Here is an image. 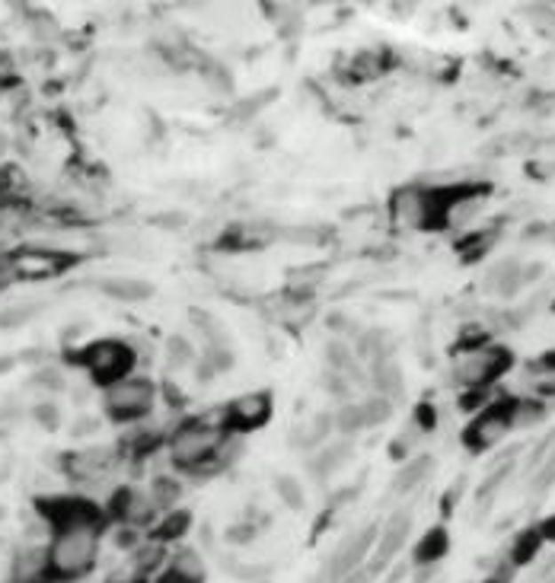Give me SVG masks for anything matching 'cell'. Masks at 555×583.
<instances>
[{"mask_svg": "<svg viewBox=\"0 0 555 583\" xmlns=\"http://www.w3.org/2000/svg\"><path fill=\"white\" fill-rule=\"evenodd\" d=\"M434 472V459L431 456H415L396 475V491H415L418 485L428 482V475Z\"/></svg>", "mask_w": 555, "mask_h": 583, "instance_id": "7402d4cb", "label": "cell"}, {"mask_svg": "<svg viewBox=\"0 0 555 583\" xmlns=\"http://www.w3.org/2000/svg\"><path fill=\"white\" fill-rule=\"evenodd\" d=\"M16 366V360L13 358H4V354H0V376L4 374H10V370H13Z\"/></svg>", "mask_w": 555, "mask_h": 583, "instance_id": "8d00e7d4", "label": "cell"}, {"mask_svg": "<svg viewBox=\"0 0 555 583\" xmlns=\"http://www.w3.org/2000/svg\"><path fill=\"white\" fill-rule=\"evenodd\" d=\"M188 523H192V516H188L186 510H172V514L160 523V529H157L160 539H179L182 532L188 529Z\"/></svg>", "mask_w": 555, "mask_h": 583, "instance_id": "f546056e", "label": "cell"}, {"mask_svg": "<svg viewBox=\"0 0 555 583\" xmlns=\"http://www.w3.org/2000/svg\"><path fill=\"white\" fill-rule=\"evenodd\" d=\"M536 396L540 398H552L555 396V376H546V380L536 382Z\"/></svg>", "mask_w": 555, "mask_h": 583, "instance_id": "836d02e7", "label": "cell"}, {"mask_svg": "<svg viewBox=\"0 0 555 583\" xmlns=\"http://www.w3.org/2000/svg\"><path fill=\"white\" fill-rule=\"evenodd\" d=\"M408 532H412V516L408 514H396L390 523H386L384 532H380V542H377V548H374V561L380 564V568H384L386 561H392V555L402 552Z\"/></svg>", "mask_w": 555, "mask_h": 583, "instance_id": "7c38bea8", "label": "cell"}, {"mask_svg": "<svg viewBox=\"0 0 555 583\" xmlns=\"http://www.w3.org/2000/svg\"><path fill=\"white\" fill-rule=\"evenodd\" d=\"M543 418H546V402L543 398H514V405H511V430L533 428Z\"/></svg>", "mask_w": 555, "mask_h": 583, "instance_id": "44dd1931", "label": "cell"}, {"mask_svg": "<svg viewBox=\"0 0 555 583\" xmlns=\"http://www.w3.org/2000/svg\"><path fill=\"white\" fill-rule=\"evenodd\" d=\"M99 552V526L80 523V526L55 529L52 545H48V568L55 577H83L96 564Z\"/></svg>", "mask_w": 555, "mask_h": 583, "instance_id": "6da1fadb", "label": "cell"}, {"mask_svg": "<svg viewBox=\"0 0 555 583\" xmlns=\"http://www.w3.org/2000/svg\"><path fill=\"white\" fill-rule=\"evenodd\" d=\"M530 370L543 376H555V351H546L540 360H530Z\"/></svg>", "mask_w": 555, "mask_h": 583, "instance_id": "d6a6232c", "label": "cell"}, {"mask_svg": "<svg viewBox=\"0 0 555 583\" xmlns=\"http://www.w3.org/2000/svg\"><path fill=\"white\" fill-rule=\"evenodd\" d=\"M166 360H170V366H176V370L192 366L195 364V348H192L182 335H172L170 342H166Z\"/></svg>", "mask_w": 555, "mask_h": 583, "instance_id": "cb8c5ba5", "label": "cell"}, {"mask_svg": "<svg viewBox=\"0 0 555 583\" xmlns=\"http://www.w3.org/2000/svg\"><path fill=\"white\" fill-rule=\"evenodd\" d=\"M32 418L39 421V428L58 430V424H61V408H58L55 402H48V398H42V402L32 408Z\"/></svg>", "mask_w": 555, "mask_h": 583, "instance_id": "f1b7e54d", "label": "cell"}, {"mask_svg": "<svg viewBox=\"0 0 555 583\" xmlns=\"http://www.w3.org/2000/svg\"><path fill=\"white\" fill-rule=\"evenodd\" d=\"M336 428L342 430V434H358V430L368 428V421H364V412H361V402L358 405H342L336 414Z\"/></svg>", "mask_w": 555, "mask_h": 583, "instance_id": "d4e9b609", "label": "cell"}, {"mask_svg": "<svg viewBox=\"0 0 555 583\" xmlns=\"http://www.w3.org/2000/svg\"><path fill=\"white\" fill-rule=\"evenodd\" d=\"M390 214H392V224L402 226V230H428V220H431L428 192L415 185L399 188L390 201Z\"/></svg>", "mask_w": 555, "mask_h": 583, "instance_id": "52a82bcc", "label": "cell"}, {"mask_svg": "<svg viewBox=\"0 0 555 583\" xmlns=\"http://www.w3.org/2000/svg\"><path fill=\"white\" fill-rule=\"evenodd\" d=\"M154 382L141 376H125V380L106 386V412L118 421H138L154 408Z\"/></svg>", "mask_w": 555, "mask_h": 583, "instance_id": "3957f363", "label": "cell"}, {"mask_svg": "<svg viewBox=\"0 0 555 583\" xmlns=\"http://www.w3.org/2000/svg\"><path fill=\"white\" fill-rule=\"evenodd\" d=\"M485 288L498 296H514L517 290L524 288V268H520V262L508 258V262L495 264L492 272H488V278H485Z\"/></svg>", "mask_w": 555, "mask_h": 583, "instance_id": "5bb4252c", "label": "cell"}, {"mask_svg": "<svg viewBox=\"0 0 555 583\" xmlns=\"http://www.w3.org/2000/svg\"><path fill=\"white\" fill-rule=\"evenodd\" d=\"M374 386L384 398H396L402 392V366L390 354L374 360Z\"/></svg>", "mask_w": 555, "mask_h": 583, "instance_id": "ac0fdd59", "label": "cell"}, {"mask_svg": "<svg viewBox=\"0 0 555 583\" xmlns=\"http://www.w3.org/2000/svg\"><path fill=\"white\" fill-rule=\"evenodd\" d=\"M230 428L236 430H256L262 428L268 418H272V398L266 392H250V396H240L230 402V408L224 412Z\"/></svg>", "mask_w": 555, "mask_h": 583, "instance_id": "ba28073f", "label": "cell"}, {"mask_svg": "<svg viewBox=\"0 0 555 583\" xmlns=\"http://www.w3.org/2000/svg\"><path fill=\"white\" fill-rule=\"evenodd\" d=\"M540 545H543L540 529H527L524 536H520V539H517V542H514V552H511V561H514V564H527V561H530L533 555L540 552Z\"/></svg>", "mask_w": 555, "mask_h": 583, "instance_id": "484cf974", "label": "cell"}, {"mask_svg": "<svg viewBox=\"0 0 555 583\" xmlns=\"http://www.w3.org/2000/svg\"><path fill=\"white\" fill-rule=\"evenodd\" d=\"M99 290L106 296H112V300H118V303H141V300H147L154 294L147 280L138 278H106L99 280Z\"/></svg>", "mask_w": 555, "mask_h": 583, "instance_id": "9a60e30c", "label": "cell"}, {"mask_svg": "<svg viewBox=\"0 0 555 583\" xmlns=\"http://www.w3.org/2000/svg\"><path fill=\"white\" fill-rule=\"evenodd\" d=\"M39 312V303H23V306H10L7 312H0V326H7V328H13V326H20V322H29L32 316Z\"/></svg>", "mask_w": 555, "mask_h": 583, "instance_id": "4dcf8cb0", "label": "cell"}, {"mask_svg": "<svg viewBox=\"0 0 555 583\" xmlns=\"http://www.w3.org/2000/svg\"><path fill=\"white\" fill-rule=\"evenodd\" d=\"M352 453H354V446L348 444V440H342V444H326L313 459H310V469H313V475H320V478H329V475H336L338 469L352 459Z\"/></svg>", "mask_w": 555, "mask_h": 583, "instance_id": "e0dca14e", "label": "cell"}, {"mask_svg": "<svg viewBox=\"0 0 555 583\" xmlns=\"http://www.w3.org/2000/svg\"><path fill=\"white\" fill-rule=\"evenodd\" d=\"M32 389H45V392H61L64 389V376L61 370H55V366H42V370H36L32 374Z\"/></svg>", "mask_w": 555, "mask_h": 583, "instance_id": "83f0119b", "label": "cell"}, {"mask_svg": "<svg viewBox=\"0 0 555 583\" xmlns=\"http://www.w3.org/2000/svg\"><path fill=\"white\" fill-rule=\"evenodd\" d=\"M412 424L418 430H431V428H434V408H431L428 402H422V405H418V412H415Z\"/></svg>", "mask_w": 555, "mask_h": 583, "instance_id": "1f68e13d", "label": "cell"}, {"mask_svg": "<svg viewBox=\"0 0 555 583\" xmlns=\"http://www.w3.org/2000/svg\"><path fill=\"white\" fill-rule=\"evenodd\" d=\"M511 405L514 398H501V402L485 405L482 414L470 421V428L463 430V446L472 453L492 450L495 444H501L511 434Z\"/></svg>", "mask_w": 555, "mask_h": 583, "instance_id": "277c9868", "label": "cell"}, {"mask_svg": "<svg viewBox=\"0 0 555 583\" xmlns=\"http://www.w3.org/2000/svg\"><path fill=\"white\" fill-rule=\"evenodd\" d=\"M64 268V258L52 256V252H23L10 262V272L23 274V278H45Z\"/></svg>", "mask_w": 555, "mask_h": 583, "instance_id": "4fadbf2b", "label": "cell"}, {"mask_svg": "<svg viewBox=\"0 0 555 583\" xmlns=\"http://www.w3.org/2000/svg\"><path fill=\"white\" fill-rule=\"evenodd\" d=\"M488 583H504V580H488Z\"/></svg>", "mask_w": 555, "mask_h": 583, "instance_id": "74e56055", "label": "cell"}, {"mask_svg": "<svg viewBox=\"0 0 555 583\" xmlns=\"http://www.w3.org/2000/svg\"><path fill=\"white\" fill-rule=\"evenodd\" d=\"M374 526L361 529V532H354V536H348L342 542V548L336 552V558H332V577H348L354 574V571L361 568V561L368 558L370 548H374Z\"/></svg>", "mask_w": 555, "mask_h": 583, "instance_id": "9c48e42d", "label": "cell"}, {"mask_svg": "<svg viewBox=\"0 0 555 583\" xmlns=\"http://www.w3.org/2000/svg\"><path fill=\"white\" fill-rule=\"evenodd\" d=\"M447 552H450V536H447V529L444 526L428 529L422 536V542L415 545V564H434V561H440Z\"/></svg>", "mask_w": 555, "mask_h": 583, "instance_id": "d6986e66", "label": "cell"}, {"mask_svg": "<svg viewBox=\"0 0 555 583\" xmlns=\"http://www.w3.org/2000/svg\"><path fill=\"white\" fill-rule=\"evenodd\" d=\"M112 462H115L112 446H93V450L74 453L71 462H67V472H71L74 482H96L99 475L109 472Z\"/></svg>", "mask_w": 555, "mask_h": 583, "instance_id": "30bf717a", "label": "cell"}, {"mask_svg": "<svg viewBox=\"0 0 555 583\" xmlns=\"http://www.w3.org/2000/svg\"><path fill=\"white\" fill-rule=\"evenodd\" d=\"M536 529H540L543 542H555V516H549V520H543Z\"/></svg>", "mask_w": 555, "mask_h": 583, "instance_id": "d590c367", "label": "cell"}, {"mask_svg": "<svg viewBox=\"0 0 555 583\" xmlns=\"http://www.w3.org/2000/svg\"><path fill=\"white\" fill-rule=\"evenodd\" d=\"M220 444H224V428H218L211 421H188L172 434L170 456L176 466L198 469L220 450Z\"/></svg>", "mask_w": 555, "mask_h": 583, "instance_id": "7a4b0ae2", "label": "cell"}, {"mask_svg": "<svg viewBox=\"0 0 555 583\" xmlns=\"http://www.w3.org/2000/svg\"><path fill=\"white\" fill-rule=\"evenodd\" d=\"M48 574H52V568H48V552H42V548H26V552L16 555V561H13L16 583H42Z\"/></svg>", "mask_w": 555, "mask_h": 583, "instance_id": "2e32d148", "label": "cell"}, {"mask_svg": "<svg viewBox=\"0 0 555 583\" xmlns=\"http://www.w3.org/2000/svg\"><path fill=\"white\" fill-rule=\"evenodd\" d=\"M514 364L508 348H498V344H485V348H476V351H466L463 360L456 364V380L466 382V386H488L495 382L498 376H504Z\"/></svg>", "mask_w": 555, "mask_h": 583, "instance_id": "5b68a950", "label": "cell"}, {"mask_svg": "<svg viewBox=\"0 0 555 583\" xmlns=\"http://www.w3.org/2000/svg\"><path fill=\"white\" fill-rule=\"evenodd\" d=\"M361 412H364L368 428H374V424H380V421L390 418L392 405H390V398H384V396H370V398H364V402H361Z\"/></svg>", "mask_w": 555, "mask_h": 583, "instance_id": "4316f807", "label": "cell"}, {"mask_svg": "<svg viewBox=\"0 0 555 583\" xmlns=\"http://www.w3.org/2000/svg\"><path fill=\"white\" fill-rule=\"evenodd\" d=\"M274 491H278L281 504L290 507V510H300V507H304V500H306L304 485H300L297 478H294V475H281V478L274 482Z\"/></svg>", "mask_w": 555, "mask_h": 583, "instance_id": "603a6c76", "label": "cell"}, {"mask_svg": "<svg viewBox=\"0 0 555 583\" xmlns=\"http://www.w3.org/2000/svg\"><path fill=\"white\" fill-rule=\"evenodd\" d=\"M83 364L96 382L112 386V382L125 380L128 370H131V364H134V358H131V348H128L125 342H112L109 338V342L90 344V348L83 351Z\"/></svg>", "mask_w": 555, "mask_h": 583, "instance_id": "8992f818", "label": "cell"}, {"mask_svg": "<svg viewBox=\"0 0 555 583\" xmlns=\"http://www.w3.org/2000/svg\"><path fill=\"white\" fill-rule=\"evenodd\" d=\"M96 428H99V421H96V418H83V421H77V424H74V434H77V437L93 434Z\"/></svg>", "mask_w": 555, "mask_h": 583, "instance_id": "e575fe53", "label": "cell"}, {"mask_svg": "<svg viewBox=\"0 0 555 583\" xmlns=\"http://www.w3.org/2000/svg\"><path fill=\"white\" fill-rule=\"evenodd\" d=\"M170 574L182 583H204V558L192 548H182V552L172 555Z\"/></svg>", "mask_w": 555, "mask_h": 583, "instance_id": "ffe728a7", "label": "cell"}, {"mask_svg": "<svg viewBox=\"0 0 555 583\" xmlns=\"http://www.w3.org/2000/svg\"><path fill=\"white\" fill-rule=\"evenodd\" d=\"M115 514L122 516L128 526H147V523L154 520V514H157V504H154V498L144 494V491L125 488V491H118Z\"/></svg>", "mask_w": 555, "mask_h": 583, "instance_id": "8fae6325", "label": "cell"}]
</instances>
